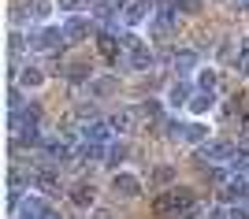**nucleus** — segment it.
<instances>
[{
    "label": "nucleus",
    "instance_id": "1",
    "mask_svg": "<svg viewBox=\"0 0 249 219\" xmlns=\"http://www.w3.org/2000/svg\"><path fill=\"white\" fill-rule=\"evenodd\" d=\"M194 208H197V197H194V189H186V186L160 189L153 197V212L160 219H186Z\"/></svg>",
    "mask_w": 249,
    "mask_h": 219
},
{
    "label": "nucleus",
    "instance_id": "2",
    "mask_svg": "<svg viewBox=\"0 0 249 219\" xmlns=\"http://www.w3.org/2000/svg\"><path fill=\"white\" fill-rule=\"evenodd\" d=\"M26 45H30V52H60L67 45V34L56 22H37L26 30Z\"/></svg>",
    "mask_w": 249,
    "mask_h": 219
},
{
    "label": "nucleus",
    "instance_id": "3",
    "mask_svg": "<svg viewBox=\"0 0 249 219\" xmlns=\"http://www.w3.org/2000/svg\"><path fill=\"white\" fill-rule=\"evenodd\" d=\"M119 37H123V60L130 71H153V49H149L145 37H138L134 30H119Z\"/></svg>",
    "mask_w": 249,
    "mask_h": 219
},
{
    "label": "nucleus",
    "instance_id": "4",
    "mask_svg": "<svg viewBox=\"0 0 249 219\" xmlns=\"http://www.w3.org/2000/svg\"><path fill=\"white\" fill-rule=\"evenodd\" d=\"M167 134L175 137V141H182V145H190V149H201V145L212 141V137H208V123H201V119H190V123L171 119V123H167Z\"/></svg>",
    "mask_w": 249,
    "mask_h": 219
},
{
    "label": "nucleus",
    "instance_id": "5",
    "mask_svg": "<svg viewBox=\"0 0 249 219\" xmlns=\"http://www.w3.org/2000/svg\"><path fill=\"white\" fill-rule=\"evenodd\" d=\"M37 152H41V160H45V164H52V167L78 160V145H71V141H67V137H60V134H56V137H45Z\"/></svg>",
    "mask_w": 249,
    "mask_h": 219
},
{
    "label": "nucleus",
    "instance_id": "6",
    "mask_svg": "<svg viewBox=\"0 0 249 219\" xmlns=\"http://www.w3.org/2000/svg\"><path fill=\"white\" fill-rule=\"evenodd\" d=\"M175 26H178V8L171 4V0H160L156 15L149 19V37L164 41V37H171V30H175Z\"/></svg>",
    "mask_w": 249,
    "mask_h": 219
},
{
    "label": "nucleus",
    "instance_id": "7",
    "mask_svg": "<svg viewBox=\"0 0 249 219\" xmlns=\"http://www.w3.org/2000/svg\"><path fill=\"white\" fill-rule=\"evenodd\" d=\"M156 8H160V0H126V4H123V26H126V30H134V26L149 22L156 15Z\"/></svg>",
    "mask_w": 249,
    "mask_h": 219
},
{
    "label": "nucleus",
    "instance_id": "8",
    "mask_svg": "<svg viewBox=\"0 0 249 219\" xmlns=\"http://www.w3.org/2000/svg\"><path fill=\"white\" fill-rule=\"evenodd\" d=\"M194 93H197V85H194V78H175V82L167 85V93H164V104H167V112H178V108H190Z\"/></svg>",
    "mask_w": 249,
    "mask_h": 219
},
{
    "label": "nucleus",
    "instance_id": "9",
    "mask_svg": "<svg viewBox=\"0 0 249 219\" xmlns=\"http://www.w3.org/2000/svg\"><path fill=\"white\" fill-rule=\"evenodd\" d=\"M234 152H238V145L227 141V137H212L208 145L197 149L201 160H208V164H227V167H231V160H234Z\"/></svg>",
    "mask_w": 249,
    "mask_h": 219
},
{
    "label": "nucleus",
    "instance_id": "10",
    "mask_svg": "<svg viewBox=\"0 0 249 219\" xmlns=\"http://www.w3.org/2000/svg\"><path fill=\"white\" fill-rule=\"evenodd\" d=\"M63 34H67V45H78V41H86L89 34H101V26L93 22V15H71V19L63 22Z\"/></svg>",
    "mask_w": 249,
    "mask_h": 219
},
{
    "label": "nucleus",
    "instance_id": "11",
    "mask_svg": "<svg viewBox=\"0 0 249 219\" xmlns=\"http://www.w3.org/2000/svg\"><path fill=\"white\" fill-rule=\"evenodd\" d=\"M112 193L115 197H123V201H134V197H142V178L134 175V171H115L112 175Z\"/></svg>",
    "mask_w": 249,
    "mask_h": 219
},
{
    "label": "nucleus",
    "instance_id": "12",
    "mask_svg": "<svg viewBox=\"0 0 249 219\" xmlns=\"http://www.w3.org/2000/svg\"><path fill=\"white\" fill-rule=\"evenodd\" d=\"M30 186H34V193H60V167H52V164H45V167H37L30 175Z\"/></svg>",
    "mask_w": 249,
    "mask_h": 219
},
{
    "label": "nucleus",
    "instance_id": "13",
    "mask_svg": "<svg viewBox=\"0 0 249 219\" xmlns=\"http://www.w3.org/2000/svg\"><path fill=\"white\" fill-rule=\"evenodd\" d=\"M219 201L223 204H249V175H238V178H231V182H223Z\"/></svg>",
    "mask_w": 249,
    "mask_h": 219
},
{
    "label": "nucleus",
    "instance_id": "14",
    "mask_svg": "<svg viewBox=\"0 0 249 219\" xmlns=\"http://www.w3.org/2000/svg\"><path fill=\"white\" fill-rule=\"evenodd\" d=\"M97 52H101V60H123V37H119V30L97 34Z\"/></svg>",
    "mask_w": 249,
    "mask_h": 219
},
{
    "label": "nucleus",
    "instance_id": "15",
    "mask_svg": "<svg viewBox=\"0 0 249 219\" xmlns=\"http://www.w3.org/2000/svg\"><path fill=\"white\" fill-rule=\"evenodd\" d=\"M67 201H71L74 208H93L97 204V186L89 178H82V182H74V186L67 189Z\"/></svg>",
    "mask_w": 249,
    "mask_h": 219
},
{
    "label": "nucleus",
    "instance_id": "16",
    "mask_svg": "<svg viewBox=\"0 0 249 219\" xmlns=\"http://www.w3.org/2000/svg\"><path fill=\"white\" fill-rule=\"evenodd\" d=\"M82 141H93V145H112L115 141V130L108 119H97V123L82 126Z\"/></svg>",
    "mask_w": 249,
    "mask_h": 219
},
{
    "label": "nucleus",
    "instance_id": "17",
    "mask_svg": "<svg viewBox=\"0 0 249 219\" xmlns=\"http://www.w3.org/2000/svg\"><path fill=\"white\" fill-rule=\"evenodd\" d=\"M197 60H201V56L194 52V49H175V52H171V67H175L178 78H186V74H197V71H201Z\"/></svg>",
    "mask_w": 249,
    "mask_h": 219
},
{
    "label": "nucleus",
    "instance_id": "18",
    "mask_svg": "<svg viewBox=\"0 0 249 219\" xmlns=\"http://www.w3.org/2000/svg\"><path fill=\"white\" fill-rule=\"evenodd\" d=\"M15 78H19L22 89H41V85H45V71L37 67V63H22V67H15Z\"/></svg>",
    "mask_w": 249,
    "mask_h": 219
},
{
    "label": "nucleus",
    "instance_id": "19",
    "mask_svg": "<svg viewBox=\"0 0 249 219\" xmlns=\"http://www.w3.org/2000/svg\"><path fill=\"white\" fill-rule=\"evenodd\" d=\"M86 89H89V97H93V101H104V97H112L115 89H119V78H115V74H97Z\"/></svg>",
    "mask_w": 249,
    "mask_h": 219
},
{
    "label": "nucleus",
    "instance_id": "20",
    "mask_svg": "<svg viewBox=\"0 0 249 219\" xmlns=\"http://www.w3.org/2000/svg\"><path fill=\"white\" fill-rule=\"evenodd\" d=\"M126 160H130V145H126V141H112V145H108V156H104V167L115 175V171H123Z\"/></svg>",
    "mask_w": 249,
    "mask_h": 219
},
{
    "label": "nucleus",
    "instance_id": "21",
    "mask_svg": "<svg viewBox=\"0 0 249 219\" xmlns=\"http://www.w3.org/2000/svg\"><path fill=\"white\" fill-rule=\"evenodd\" d=\"M108 145H93V141H78V164H104Z\"/></svg>",
    "mask_w": 249,
    "mask_h": 219
},
{
    "label": "nucleus",
    "instance_id": "22",
    "mask_svg": "<svg viewBox=\"0 0 249 219\" xmlns=\"http://www.w3.org/2000/svg\"><path fill=\"white\" fill-rule=\"evenodd\" d=\"M63 78H67L71 85H89V82L97 78V74L89 71V63H71V67L63 71Z\"/></svg>",
    "mask_w": 249,
    "mask_h": 219
},
{
    "label": "nucleus",
    "instance_id": "23",
    "mask_svg": "<svg viewBox=\"0 0 249 219\" xmlns=\"http://www.w3.org/2000/svg\"><path fill=\"white\" fill-rule=\"evenodd\" d=\"M194 85H197L201 93H216V85H219V71H216V67H201V71L194 74Z\"/></svg>",
    "mask_w": 249,
    "mask_h": 219
},
{
    "label": "nucleus",
    "instance_id": "24",
    "mask_svg": "<svg viewBox=\"0 0 249 219\" xmlns=\"http://www.w3.org/2000/svg\"><path fill=\"white\" fill-rule=\"evenodd\" d=\"M108 123H112L115 134H130V130H134V112H130V108H119L115 115H108Z\"/></svg>",
    "mask_w": 249,
    "mask_h": 219
},
{
    "label": "nucleus",
    "instance_id": "25",
    "mask_svg": "<svg viewBox=\"0 0 249 219\" xmlns=\"http://www.w3.org/2000/svg\"><path fill=\"white\" fill-rule=\"evenodd\" d=\"M149 186H156V189H171V186H175V167L160 164V167L153 171V178H149Z\"/></svg>",
    "mask_w": 249,
    "mask_h": 219
},
{
    "label": "nucleus",
    "instance_id": "26",
    "mask_svg": "<svg viewBox=\"0 0 249 219\" xmlns=\"http://www.w3.org/2000/svg\"><path fill=\"white\" fill-rule=\"evenodd\" d=\"M19 115V130L22 126H41V104H37V101H30V104L22 108V112H15Z\"/></svg>",
    "mask_w": 249,
    "mask_h": 219
},
{
    "label": "nucleus",
    "instance_id": "27",
    "mask_svg": "<svg viewBox=\"0 0 249 219\" xmlns=\"http://www.w3.org/2000/svg\"><path fill=\"white\" fill-rule=\"evenodd\" d=\"M212 108H216V93H201V89H197L194 101H190V112H194V115H208Z\"/></svg>",
    "mask_w": 249,
    "mask_h": 219
},
{
    "label": "nucleus",
    "instance_id": "28",
    "mask_svg": "<svg viewBox=\"0 0 249 219\" xmlns=\"http://www.w3.org/2000/svg\"><path fill=\"white\" fill-rule=\"evenodd\" d=\"M74 119H78V123H82V126L97 123V101H93V97H89V101H82V104L74 108Z\"/></svg>",
    "mask_w": 249,
    "mask_h": 219
},
{
    "label": "nucleus",
    "instance_id": "29",
    "mask_svg": "<svg viewBox=\"0 0 249 219\" xmlns=\"http://www.w3.org/2000/svg\"><path fill=\"white\" fill-rule=\"evenodd\" d=\"M234 67H238L242 78H249V37L238 41V52H234Z\"/></svg>",
    "mask_w": 249,
    "mask_h": 219
},
{
    "label": "nucleus",
    "instance_id": "30",
    "mask_svg": "<svg viewBox=\"0 0 249 219\" xmlns=\"http://www.w3.org/2000/svg\"><path fill=\"white\" fill-rule=\"evenodd\" d=\"M164 101H142V108H138V112H142V115H145V119H149V123H160V115H164Z\"/></svg>",
    "mask_w": 249,
    "mask_h": 219
},
{
    "label": "nucleus",
    "instance_id": "31",
    "mask_svg": "<svg viewBox=\"0 0 249 219\" xmlns=\"http://www.w3.org/2000/svg\"><path fill=\"white\" fill-rule=\"evenodd\" d=\"M52 4H56V8H60L67 19H71V15H82V11L89 8V0H52Z\"/></svg>",
    "mask_w": 249,
    "mask_h": 219
},
{
    "label": "nucleus",
    "instance_id": "32",
    "mask_svg": "<svg viewBox=\"0 0 249 219\" xmlns=\"http://www.w3.org/2000/svg\"><path fill=\"white\" fill-rule=\"evenodd\" d=\"M26 104H30V101H26V93H22V85H11L8 89V112H22Z\"/></svg>",
    "mask_w": 249,
    "mask_h": 219
},
{
    "label": "nucleus",
    "instance_id": "33",
    "mask_svg": "<svg viewBox=\"0 0 249 219\" xmlns=\"http://www.w3.org/2000/svg\"><path fill=\"white\" fill-rule=\"evenodd\" d=\"M8 49H11V56H19L22 49L30 52V45H26V34H22V30H11V34H8Z\"/></svg>",
    "mask_w": 249,
    "mask_h": 219
},
{
    "label": "nucleus",
    "instance_id": "34",
    "mask_svg": "<svg viewBox=\"0 0 249 219\" xmlns=\"http://www.w3.org/2000/svg\"><path fill=\"white\" fill-rule=\"evenodd\" d=\"M175 8H178V11H190V15H194V11H201V0H175Z\"/></svg>",
    "mask_w": 249,
    "mask_h": 219
},
{
    "label": "nucleus",
    "instance_id": "35",
    "mask_svg": "<svg viewBox=\"0 0 249 219\" xmlns=\"http://www.w3.org/2000/svg\"><path fill=\"white\" fill-rule=\"evenodd\" d=\"M231 219H249V204H231Z\"/></svg>",
    "mask_w": 249,
    "mask_h": 219
},
{
    "label": "nucleus",
    "instance_id": "36",
    "mask_svg": "<svg viewBox=\"0 0 249 219\" xmlns=\"http://www.w3.org/2000/svg\"><path fill=\"white\" fill-rule=\"evenodd\" d=\"M205 219H231V208H208Z\"/></svg>",
    "mask_w": 249,
    "mask_h": 219
},
{
    "label": "nucleus",
    "instance_id": "37",
    "mask_svg": "<svg viewBox=\"0 0 249 219\" xmlns=\"http://www.w3.org/2000/svg\"><path fill=\"white\" fill-rule=\"evenodd\" d=\"M45 219H63V216H60V208H52V212H49Z\"/></svg>",
    "mask_w": 249,
    "mask_h": 219
},
{
    "label": "nucleus",
    "instance_id": "38",
    "mask_svg": "<svg viewBox=\"0 0 249 219\" xmlns=\"http://www.w3.org/2000/svg\"><path fill=\"white\" fill-rule=\"evenodd\" d=\"M242 134H246V141H249V123H246V130H242Z\"/></svg>",
    "mask_w": 249,
    "mask_h": 219
},
{
    "label": "nucleus",
    "instance_id": "39",
    "mask_svg": "<svg viewBox=\"0 0 249 219\" xmlns=\"http://www.w3.org/2000/svg\"><path fill=\"white\" fill-rule=\"evenodd\" d=\"M93 219H112V216H104V212H101V216H93Z\"/></svg>",
    "mask_w": 249,
    "mask_h": 219
},
{
    "label": "nucleus",
    "instance_id": "40",
    "mask_svg": "<svg viewBox=\"0 0 249 219\" xmlns=\"http://www.w3.org/2000/svg\"><path fill=\"white\" fill-rule=\"evenodd\" d=\"M234 4H249V0H234Z\"/></svg>",
    "mask_w": 249,
    "mask_h": 219
},
{
    "label": "nucleus",
    "instance_id": "41",
    "mask_svg": "<svg viewBox=\"0 0 249 219\" xmlns=\"http://www.w3.org/2000/svg\"><path fill=\"white\" fill-rule=\"evenodd\" d=\"M242 175H249V171H242Z\"/></svg>",
    "mask_w": 249,
    "mask_h": 219
}]
</instances>
